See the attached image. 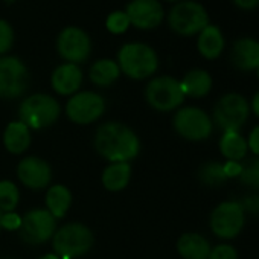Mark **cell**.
Returning <instances> with one entry per match:
<instances>
[{
  "label": "cell",
  "instance_id": "25",
  "mask_svg": "<svg viewBox=\"0 0 259 259\" xmlns=\"http://www.w3.org/2000/svg\"><path fill=\"white\" fill-rule=\"evenodd\" d=\"M119 75H120L119 64L113 60H108V58L98 60L90 67V72H89L92 82L96 85H101V87L111 85L119 78Z\"/></svg>",
  "mask_w": 259,
  "mask_h": 259
},
{
  "label": "cell",
  "instance_id": "6",
  "mask_svg": "<svg viewBox=\"0 0 259 259\" xmlns=\"http://www.w3.org/2000/svg\"><path fill=\"white\" fill-rule=\"evenodd\" d=\"M250 114L247 99L239 93H227L221 96L213 108L215 123L223 132H238Z\"/></svg>",
  "mask_w": 259,
  "mask_h": 259
},
{
  "label": "cell",
  "instance_id": "34",
  "mask_svg": "<svg viewBox=\"0 0 259 259\" xmlns=\"http://www.w3.org/2000/svg\"><path fill=\"white\" fill-rule=\"evenodd\" d=\"M241 206H242L244 210L247 209L251 213H259V195H254V197H250V198L244 200L241 203Z\"/></svg>",
  "mask_w": 259,
  "mask_h": 259
},
{
  "label": "cell",
  "instance_id": "17",
  "mask_svg": "<svg viewBox=\"0 0 259 259\" xmlns=\"http://www.w3.org/2000/svg\"><path fill=\"white\" fill-rule=\"evenodd\" d=\"M52 87L60 95H75L82 82V72L78 64L64 63L52 73Z\"/></svg>",
  "mask_w": 259,
  "mask_h": 259
},
{
  "label": "cell",
  "instance_id": "29",
  "mask_svg": "<svg viewBox=\"0 0 259 259\" xmlns=\"http://www.w3.org/2000/svg\"><path fill=\"white\" fill-rule=\"evenodd\" d=\"M130 25H132V23H130V19H128V16H126L125 11H114L105 20L107 29L110 32H113V34H122V32H125Z\"/></svg>",
  "mask_w": 259,
  "mask_h": 259
},
{
  "label": "cell",
  "instance_id": "20",
  "mask_svg": "<svg viewBox=\"0 0 259 259\" xmlns=\"http://www.w3.org/2000/svg\"><path fill=\"white\" fill-rule=\"evenodd\" d=\"M198 52L207 58V60H215L221 55L224 51V37L223 32L218 26L207 25L200 34H198Z\"/></svg>",
  "mask_w": 259,
  "mask_h": 259
},
{
  "label": "cell",
  "instance_id": "23",
  "mask_svg": "<svg viewBox=\"0 0 259 259\" xmlns=\"http://www.w3.org/2000/svg\"><path fill=\"white\" fill-rule=\"evenodd\" d=\"M220 151L227 162H241L247 156L248 145L238 132H224L220 141Z\"/></svg>",
  "mask_w": 259,
  "mask_h": 259
},
{
  "label": "cell",
  "instance_id": "39",
  "mask_svg": "<svg viewBox=\"0 0 259 259\" xmlns=\"http://www.w3.org/2000/svg\"><path fill=\"white\" fill-rule=\"evenodd\" d=\"M2 213H4V212L0 210V227H2Z\"/></svg>",
  "mask_w": 259,
  "mask_h": 259
},
{
  "label": "cell",
  "instance_id": "2",
  "mask_svg": "<svg viewBox=\"0 0 259 259\" xmlns=\"http://www.w3.org/2000/svg\"><path fill=\"white\" fill-rule=\"evenodd\" d=\"M120 72L133 79H145L156 73L159 57L156 51L145 43H126L117 54Z\"/></svg>",
  "mask_w": 259,
  "mask_h": 259
},
{
  "label": "cell",
  "instance_id": "11",
  "mask_svg": "<svg viewBox=\"0 0 259 259\" xmlns=\"http://www.w3.org/2000/svg\"><path fill=\"white\" fill-rule=\"evenodd\" d=\"M245 213L238 201H224L218 204L210 215L212 232L224 239L235 238L244 227Z\"/></svg>",
  "mask_w": 259,
  "mask_h": 259
},
{
  "label": "cell",
  "instance_id": "1",
  "mask_svg": "<svg viewBox=\"0 0 259 259\" xmlns=\"http://www.w3.org/2000/svg\"><path fill=\"white\" fill-rule=\"evenodd\" d=\"M95 150L99 156L116 162L133 160L141 151V141L132 128L119 122H107L96 130Z\"/></svg>",
  "mask_w": 259,
  "mask_h": 259
},
{
  "label": "cell",
  "instance_id": "37",
  "mask_svg": "<svg viewBox=\"0 0 259 259\" xmlns=\"http://www.w3.org/2000/svg\"><path fill=\"white\" fill-rule=\"evenodd\" d=\"M251 110H253V113L259 117V92L253 96V99H251Z\"/></svg>",
  "mask_w": 259,
  "mask_h": 259
},
{
  "label": "cell",
  "instance_id": "24",
  "mask_svg": "<svg viewBox=\"0 0 259 259\" xmlns=\"http://www.w3.org/2000/svg\"><path fill=\"white\" fill-rule=\"evenodd\" d=\"M72 204V194L64 185L51 186L46 194V207L54 218H63Z\"/></svg>",
  "mask_w": 259,
  "mask_h": 259
},
{
  "label": "cell",
  "instance_id": "41",
  "mask_svg": "<svg viewBox=\"0 0 259 259\" xmlns=\"http://www.w3.org/2000/svg\"><path fill=\"white\" fill-rule=\"evenodd\" d=\"M169 2H177V0H169Z\"/></svg>",
  "mask_w": 259,
  "mask_h": 259
},
{
  "label": "cell",
  "instance_id": "14",
  "mask_svg": "<svg viewBox=\"0 0 259 259\" xmlns=\"http://www.w3.org/2000/svg\"><path fill=\"white\" fill-rule=\"evenodd\" d=\"M130 23L141 29H153L163 20V7L159 0H132L125 10Z\"/></svg>",
  "mask_w": 259,
  "mask_h": 259
},
{
  "label": "cell",
  "instance_id": "15",
  "mask_svg": "<svg viewBox=\"0 0 259 259\" xmlns=\"http://www.w3.org/2000/svg\"><path fill=\"white\" fill-rule=\"evenodd\" d=\"M20 182L29 189H43L52 180V169L48 162L38 157H26L17 166Z\"/></svg>",
  "mask_w": 259,
  "mask_h": 259
},
{
  "label": "cell",
  "instance_id": "35",
  "mask_svg": "<svg viewBox=\"0 0 259 259\" xmlns=\"http://www.w3.org/2000/svg\"><path fill=\"white\" fill-rule=\"evenodd\" d=\"M223 166H224V172H226L227 179H233V177H238L239 176L241 162H227Z\"/></svg>",
  "mask_w": 259,
  "mask_h": 259
},
{
  "label": "cell",
  "instance_id": "40",
  "mask_svg": "<svg viewBox=\"0 0 259 259\" xmlns=\"http://www.w3.org/2000/svg\"><path fill=\"white\" fill-rule=\"evenodd\" d=\"M256 72H257V78H259V66H257V69H256Z\"/></svg>",
  "mask_w": 259,
  "mask_h": 259
},
{
  "label": "cell",
  "instance_id": "3",
  "mask_svg": "<svg viewBox=\"0 0 259 259\" xmlns=\"http://www.w3.org/2000/svg\"><path fill=\"white\" fill-rule=\"evenodd\" d=\"M55 254L60 259L84 256L93 245L92 230L81 223H69L55 230L52 236Z\"/></svg>",
  "mask_w": 259,
  "mask_h": 259
},
{
  "label": "cell",
  "instance_id": "18",
  "mask_svg": "<svg viewBox=\"0 0 259 259\" xmlns=\"http://www.w3.org/2000/svg\"><path fill=\"white\" fill-rule=\"evenodd\" d=\"M5 148L11 154H22L31 145V130L20 120L8 123L4 133Z\"/></svg>",
  "mask_w": 259,
  "mask_h": 259
},
{
  "label": "cell",
  "instance_id": "12",
  "mask_svg": "<svg viewBox=\"0 0 259 259\" xmlns=\"http://www.w3.org/2000/svg\"><path fill=\"white\" fill-rule=\"evenodd\" d=\"M105 111V101L99 93L81 92L72 95L66 104L67 117L79 125L92 123L98 120Z\"/></svg>",
  "mask_w": 259,
  "mask_h": 259
},
{
  "label": "cell",
  "instance_id": "4",
  "mask_svg": "<svg viewBox=\"0 0 259 259\" xmlns=\"http://www.w3.org/2000/svg\"><path fill=\"white\" fill-rule=\"evenodd\" d=\"M19 116L29 130H43L54 125L60 117V104L46 93H35L20 104Z\"/></svg>",
  "mask_w": 259,
  "mask_h": 259
},
{
  "label": "cell",
  "instance_id": "13",
  "mask_svg": "<svg viewBox=\"0 0 259 259\" xmlns=\"http://www.w3.org/2000/svg\"><path fill=\"white\" fill-rule=\"evenodd\" d=\"M57 48L60 55L67 60V63H82L90 55L92 43L85 31L76 26L64 28L57 40Z\"/></svg>",
  "mask_w": 259,
  "mask_h": 259
},
{
  "label": "cell",
  "instance_id": "36",
  "mask_svg": "<svg viewBox=\"0 0 259 259\" xmlns=\"http://www.w3.org/2000/svg\"><path fill=\"white\" fill-rule=\"evenodd\" d=\"M233 2L238 8L245 10V11H250L259 7V0H233Z\"/></svg>",
  "mask_w": 259,
  "mask_h": 259
},
{
  "label": "cell",
  "instance_id": "19",
  "mask_svg": "<svg viewBox=\"0 0 259 259\" xmlns=\"http://www.w3.org/2000/svg\"><path fill=\"white\" fill-rule=\"evenodd\" d=\"M177 250L185 259H207L210 244L198 233H185L177 241Z\"/></svg>",
  "mask_w": 259,
  "mask_h": 259
},
{
  "label": "cell",
  "instance_id": "32",
  "mask_svg": "<svg viewBox=\"0 0 259 259\" xmlns=\"http://www.w3.org/2000/svg\"><path fill=\"white\" fill-rule=\"evenodd\" d=\"M22 226V217L14 212H4L2 213V227L7 230H19Z\"/></svg>",
  "mask_w": 259,
  "mask_h": 259
},
{
  "label": "cell",
  "instance_id": "26",
  "mask_svg": "<svg viewBox=\"0 0 259 259\" xmlns=\"http://www.w3.org/2000/svg\"><path fill=\"white\" fill-rule=\"evenodd\" d=\"M20 200L19 188L10 182L2 180L0 182V210L2 212H14Z\"/></svg>",
  "mask_w": 259,
  "mask_h": 259
},
{
  "label": "cell",
  "instance_id": "7",
  "mask_svg": "<svg viewBox=\"0 0 259 259\" xmlns=\"http://www.w3.org/2000/svg\"><path fill=\"white\" fill-rule=\"evenodd\" d=\"M148 104L159 111L176 110L185 101L180 81L172 76H157L151 79L145 89Z\"/></svg>",
  "mask_w": 259,
  "mask_h": 259
},
{
  "label": "cell",
  "instance_id": "5",
  "mask_svg": "<svg viewBox=\"0 0 259 259\" xmlns=\"http://www.w3.org/2000/svg\"><path fill=\"white\" fill-rule=\"evenodd\" d=\"M209 25V14L206 8L194 0H182L172 7L169 13V26L180 35L200 34Z\"/></svg>",
  "mask_w": 259,
  "mask_h": 259
},
{
  "label": "cell",
  "instance_id": "16",
  "mask_svg": "<svg viewBox=\"0 0 259 259\" xmlns=\"http://www.w3.org/2000/svg\"><path fill=\"white\" fill-rule=\"evenodd\" d=\"M232 63L242 72L256 70L259 66V41L253 38L238 40L230 52Z\"/></svg>",
  "mask_w": 259,
  "mask_h": 259
},
{
  "label": "cell",
  "instance_id": "38",
  "mask_svg": "<svg viewBox=\"0 0 259 259\" xmlns=\"http://www.w3.org/2000/svg\"><path fill=\"white\" fill-rule=\"evenodd\" d=\"M40 259H60L55 253H48V254H45V256H41Z\"/></svg>",
  "mask_w": 259,
  "mask_h": 259
},
{
  "label": "cell",
  "instance_id": "21",
  "mask_svg": "<svg viewBox=\"0 0 259 259\" xmlns=\"http://www.w3.org/2000/svg\"><path fill=\"white\" fill-rule=\"evenodd\" d=\"M182 90L185 96L191 98H203L212 89V76L203 69H194L188 72L180 81Z\"/></svg>",
  "mask_w": 259,
  "mask_h": 259
},
{
  "label": "cell",
  "instance_id": "22",
  "mask_svg": "<svg viewBox=\"0 0 259 259\" xmlns=\"http://www.w3.org/2000/svg\"><path fill=\"white\" fill-rule=\"evenodd\" d=\"M132 179V166L126 162L110 163L102 172V185L111 192H117L126 188Z\"/></svg>",
  "mask_w": 259,
  "mask_h": 259
},
{
  "label": "cell",
  "instance_id": "9",
  "mask_svg": "<svg viewBox=\"0 0 259 259\" xmlns=\"http://www.w3.org/2000/svg\"><path fill=\"white\" fill-rule=\"evenodd\" d=\"M29 82L28 69L17 57L0 58V98L14 99L22 96Z\"/></svg>",
  "mask_w": 259,
  "mask_h": 259
},
{
  "label": "cell",
  "instance_id": "33",
  "mask_svg": "<svg viewBox=\"0 0 259 259\" xmlns=\"http://www.w3.org/2000/svg\"><path fill=\"white\" fill-rule=\"evenodd\" d=\"M247 145H248V150L259 156V125H256L253 130H251V133L248 136V141H247Z\"/></svg>",
  "mask_w": 259,
  "mask_h": 259
},
{
  "label": "cell",
  "instance_id": "28",
  "mask_svg": "<svg viewBox=\"0 0 259 259\" xmlns=\"http://www.w3.org/2000/svg\"><path fill=\"white\" fill-rule=\"evenodd\" d=\"M238 177L245 186L259 189V157H253L241 162V171Z\"/></svg>",
  "mask_w": 259,
  "mask_h": 259
},
{
  "label": "cell",
  "instance_id": "30",
  "mask_svg": "<svg viewBox=\"0 0 259 259\" xmlns=\"http://www.w3.org/2000/svg\"><path fill=\"white\" fill-rule=\"evenodd\" d=\"M14 43V29L13 26L4 20L0 19V54H5L11 49Z\"/></svg>",
  "mask_w": 259,
  "mask_h": 259
},
{
  "label": "cell",
  "instance_id": "8",
  "mask_svg": "<svg viewBox=\"0 0 259 259\" xmlns=\"http://www.w3.org/2000/svg\"><path fill=\"white\" fill-rule=\"evenodd\" d=\"M176 132L188 141H204L212 135L213 123L206 111L198 107L180 108L174 116Z\"/></svg>",
  "mask_w": 259,
  "mask_h": 259
},
{
  "label": "cell",
  "instance_id": "27",
  "mask_svg": "<svg viewBox=\"0 0 259 259\" xmlns=\"http://www.w3.org/2000/svg\"><path fill=\"white\" fill-rule=\"evenodd\" d=\"M200 180L207 186H220L227 180V176L224 172V166L217 162H210L201 166L198 172Z\"/></svg>",
  "mask_w": 259,
  "mask_h": 259
},
{
  "label": "cell",
  "instance_id": "10",
  "mask_svg": "<svg viewBox=\"0 0 259 259\" xmlns=\"http://www.w3.org/2000/svg\"><path fill=\"white\" fill-rule=\"evenodd\" d=\"M57 218H54L48 209H32L22 218L19 233L25 242L38 245L48 242L54 236Z\"/></svg>",
  "mask_w": 259,
  "mask_h": 259
},
{
  "label": "cell",
  "instance_id": "31",
  "mask_svg": "<svg viewBox=\"0 0 259 259\" xmlns=\"http://www.w3.org/2000/svg\"><path fill=\"white\" fill-rule=\"evenodd\" d=\"M207 259H238V253L232 245L220 244L215 248H210Z\"/></svg>",
  "mask_w": 259,
  "mask_h": 259
}]
</instances>
